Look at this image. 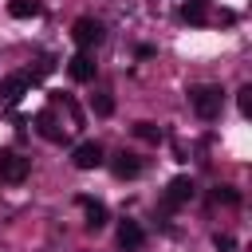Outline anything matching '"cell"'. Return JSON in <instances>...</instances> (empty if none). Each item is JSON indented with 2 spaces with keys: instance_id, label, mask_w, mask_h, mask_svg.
I'll use <instances>...</instances> for the list:
<instances>
[{
  "instance_id": "cell-1",
  "label": "cell",
  "mask_w": 252,
  "mask_h": 252,
  "mask_svg": "<svg viewBox=\"0 0 252 252\" xmlns=\"http://www.w3.org/2000/svg\"><path fill=\"white\" fill-rule=\"evenodd\" d=\"M35 134L43 142H63L71 134V126L63 122V94H51V102L35 114Z\"/></svg>"
},
{
  "instance_id": "cell-2",
  "label": "cell",
  "mask_w": 252,
  "mask_h": 252,
  "mask_svg": "<svg viewBox=\"0 0 252 252\" xmlns=\"http://www.w3.org/2000/svg\"><path fill=\"white\" fill-rule=\"evenodd\" d=\"M189 106H193L197 118L213 122L220 114V106H224V87H217V83H193L189 87Z\"/></svg>"
},
{
  "instance_id": "cell-3",
  "label": "cell",
  "mask_w": 252,
  "mask_h": 252,
  "mask_svg": "<svg viewBox=\"0 0 252 252\" xmlns=\"http://www.w3.org/2000/svg\"><path fill=\"white\" fill-rule=\"evenodd\" d=\"M71 39H75L79 51H94V47L106 39V28H102V20H94V16H79L75 28H71Z\"/></svg>"
},
{
  "instance_id": "cell-4",
  "label": "cell",
  "mask_w": 252,
  "mask_h": 252,
  "mask_svg": "<svg viewBox=\"0 0 252 252\" xmlns=\"http://www.w3.org/2000/svg\"><path fill=\"white\" fill-rule=\"evenodd\" d=\"M28 173H32V158H24L20 150H0V181L20 185L28 181Z\"/></svg>"
},
{
  "instance_id": "cell-5",
  "label": "cell",
  "mask_w": 252,
  "mask_h": 252,
  "mask_svg": "<svg viewBox=\"0 0 252 252\" xmlns=\"http://www.w3.org/2000/svg\"><path fill=\"white\" fill-rule=\"evenodd\" d=\"M102 161H106V150H102V142H94V138H87V142H79V146L71 150V165L83 169V173H87V169H98Z\"/></svg>"
},
{
  "instance_id": "cell-6",
  "label": "cell",
  "mask_w": 252,
  "mask_h": 252,
  "mask_svg": "<svg viewBox=\"0 0 252 252\" xmlns=\"http://www.w3.org/2000/svg\"><path fill=\"white\" fill-rule=\"evenodd\" d=\"M35 83H39V79H35L32 71H16V75L0 79V98H4V102H20V98H24Z\"/></svg>"
},
{
  "instance_id": "cell-7",
  "label": "cell",
  "mask_w": 252,
  "mask_h": 252,
  "mask_svg": "<svg viewBox=\"0 0 252 252\" xmlns=\"http://www.w3.org/2000/svg\"><path fill=\"white\" fill-rule=\"evenodd\" d=\"M94 71H98V63H94L91 51H79V55L67 59V75H71L75 83H94Z\"/></svg>"
},
{
  "instance_id": "cell-8",
  "label": "cell",
  "mask_w": 252,
  "mask_h": 252,
  "mask_svg": "<svg viewBox=\"0 0 252 252\" xmlns=\"http://www.w3.org/2000/svg\"><path fill=\"white\" fill-rule=\"evenodd\" d=\"M193 193H197V185H193V177H173L169 181V189H165V209H177V205H185V201H193Z\"/></svg>"
},
{
  "instance_id": "cell-9",
  "label": "cell",
  "mask_w": 252,
  "mask_h": 252,
  "mask_svg": "<svg viewBox=\"0 0 252 252\" xmlns=\"http://www.w3.org/2000/svg\"><path fill=\"white\" fill-rule=\"evenodd\" d=\"M79 209L87 213V228H91V232H98V228H106V220H110V213H106V205H102V201H94V197H79Z\"/></svg>"
},
{
  "instance_id": "cell-10",
  "label": "cell",
  "mask_w": 252,
  "mask_h": 252,
  "mask_svg": "<svg viewBox=\"0 0 252 252\" xmlns=\"http://www.w3.org/2000/svg\"><path fill=\"white\" fill-rule=\"evenodd\" d=\"M110 169H114V177H118V181H130V177H138V173H142V158L122 150V154H114Z\"/></svg>"
},
{
  "instance_id": "cell-11",
  "label": "cell",
  "mask_w": 252,
  "mask_h": 252,
  "mask_svg": "<svg viewBox=\"0 0 252 252\" xmlns=\"http://www.w3.org/2000/svg\"><path fill=\"white\" fill-rule=\"evenodd\" d=\"M142 240H146V232H142L138 220H122V224H118V248H122V252H138Z\"/></svg>"
},
{
  "instance_id": "cell-12",
  "label": "cell",
  "mask_w": 252,
  "mask_h": 252,
  "mask_svg": "<svg viewBox=\"0 0 252 252\" xmlns=\"http://www.w3.org/2000/svg\"><path fill=\"white\" fill-rule=\"evenodd\" d=\"M181 20L185 24H209V0H181Z\"/></svg>"
},
{
  "instance_id": "cell-13",
  "label": "cell",
  "mask_w": 252,
  "mask_h": 252,
  "mask_svg": "<svg viewBox=\"0 0 252 252\" xmlns=\"http://www.w3.org/2000/svg\"><path fill=\"white\" fill-rule=\"evenodd\" d=\"M134 134H138L142 142H150V146H158V142H165V130H161L158 122H138V126H134Z\"/></svg>"
},
{
  "instance_id": "cell-14",
  "label": "cell",
  "mask_w": 252,
  "mask_h": 252,
  "mask_svg": "<svg viewBox=\"0 0 252 252\" xmlns=\"http://www.w3.org/2000/svg\"><path fill=\"white\" fill-rule=\"evenodd\" d=\"M8 12H12L16 20H28V16H39V12H43V4H39V0H12V4H8Z\"/></svg>"
},
{
  "instance_id": "cell-15",
  "label": "cell",
  "mask_w": 252,
  "mask_h": 252,
  "mask_svg": "<svg viewBox=\"0 0 252 252\" xmlns=\"http://www.w3.org/2000/svg\"><path fill=\"white\" fill-rule=\"evenodd\" d=\"M209 201H213V205H228V209H232V205H240V193H236L232 185H217Z\"/></svg>"
},
{
  "instance_id": "cell-16",
  "label": "cell",
  "mask_w": 252,
  "mask_h": 252,
  "mask_svg": "<svg viewBox=\"0 0 252 252\" xmlns=\"http://www.w3.org/2000/svg\"><path fill=\"white\" fill-rule=\"evenodd\" d=\"M91 106H94V114H98V118H106V114H114V98H110L106 91H98V94L91 98Z\"/></svg>"
},
{
  "instance_id": "cell-17",
  "label": "cell",
  "mask_w": 252,
  "mask_h": 252,
  "mask_svg": "<svg viewBox=\"0 0 252 252\" xmlns=\"http://www.w3.org/2000/svg\"><path fill=\"white\" fill-rule=\"evenodd\" d=\"M236 106H240V114H252V87L236 91Z\"/></svg>"
},
{
  "instance_id": "cell-18",
  "label": "cell",
  "mask_w": 252,
  "mask_h": 252,
  "mask_svg": "<svg viewBox=\"0 0 252 252\" xmlns=\"http://www.w3.org/2000/svg\"><path fill=\"white\" fill-rule=\"evenodd\" d=\"M213 244H217V252H232V248H236V240H232L228 232H217V236H213Z\"/></svg>"
}]
</instances>
